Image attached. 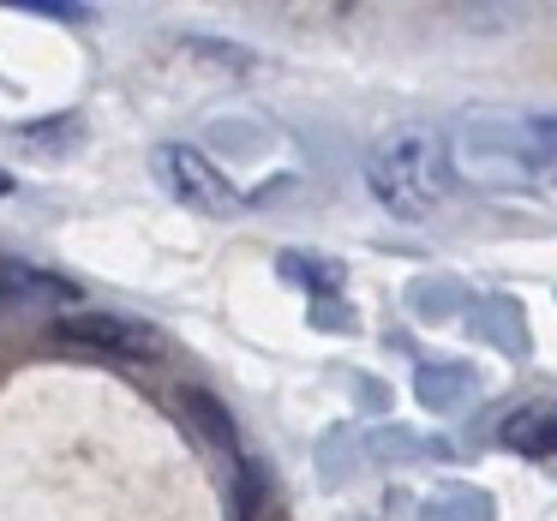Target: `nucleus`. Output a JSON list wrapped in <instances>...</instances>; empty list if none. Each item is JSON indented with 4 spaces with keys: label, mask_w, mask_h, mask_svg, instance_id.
<instances>
[{
    "label": "nucleus",
    "mask_w": 557,
    "mask_h": 521,
    "mask_svg": "<svg viewBox=\"0 0 557 521\" xmlns=\"http://www.w3.org/2000/svg\"><path fill=\"white\" fill-rule=\"evenodd\" d=\"M444 162L473 186H540L557 174V109H473L456 121Z\"/></svg>",
    "instance_id": "f257e3e1"
},
{
    "label": "nucleus",
    "mask_w": 557,
    "mask_h": 521,
    "mask_svg": "<svg viewBox=\"0 0 557 521\" xmlns=\"http://www.w3.org/2000/svg\"><path fill=\"white\" fill-rule=\"evenodd\" d=\"M366 186L401 222H420L444 198V138L432 126H389L366 150Z\"/></svg>",
    "instance_id": "f03ea898"
},
{
    "label": "nucleus",
    "mask_w": 557,
    "mask_h": 521,
    "mask_svg": "<svg viewBox=\"0 0 557 521\" xmlns=\"http://www.w3.org/2000/svg\"><path fill=\"white\" fill-rule=\"evenodd\" d=\"M54 348L66 353H90V360H121V365H150L162 360V336L138 318H114V312H97V318H54L49 330Z\"/></svg>",
    "instance_id": "7ed1b4c3"
},
{
    "label": "nucleus",
    "mask_w": 557,
    "mask_h": 521,
    "mask_svg": "<svg viewBox=\"0 0 557 521\" xmlns=\"http://www.w3.org/2000/svg\"><path fill=\"white\" fill-rule=\"evenodd\" d=\"M157 169H162V181L174 186V198H186V204L205 210V216H234V210H240V186H234L216 162L198 157V150L162 145L157 150Z\"/></svg>",
    "instance_id": "20e7f679"
},
{
    "label": "nucleus",
    "mask_w": 557,
    "mask_h": 521,
    "mask_svg": "<svg viewBox=\"0 0 557 521\" xmlns=\"http://www.w3.org/2000/svg\"><path fill=\"white\" fill-rule=\"evenodd\" d=\"M73 300V282L61 276H42V270H25V264H7L0 258V324L30 306H66Z\"/></svg>",
    "instance_id": "39448f33"
},
{
    "label": "nucleus",
    "mask_w": 557,
    "mask_h": 521,
    "mask_svg": "<svg viewBox=\"0 0 557 521\" xmlns=\"http://www.w3.org/2000/svg\"><path fill=\"white\" fill-rule=\"evenodd\" d=\"M497 437H504V449H516V456H528V461L557 456V401H528V408H516Z\"/></svg>",
    "instance_id": "423d86ee"
},
{
    "label": "nucleus",
    "mask_w": 557,
    "mask_h": 521,
    "mask_svg": "<svg viewBox=\"0 0 557 521\" xmlns=\"http://www.w3.org/2000/svg\"><path fill=\"white\" fill-rule=\"evenodd\" d=\"M0 198H13V174L0 169Z\"/></svg>",
    "instance_id": "0eeeda50"
}]
</instances>
